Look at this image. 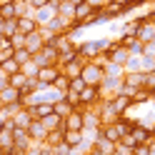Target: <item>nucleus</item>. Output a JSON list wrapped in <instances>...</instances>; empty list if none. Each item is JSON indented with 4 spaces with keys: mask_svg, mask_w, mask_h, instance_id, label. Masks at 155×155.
Listing matches in <instances>:
<instances>
[{
    "mask_svg": "<svg viewBox=\"0 0 155 155\" xmlns=\"http://www.w3.org/2000/svg\"><path fill=\"white\" fill-rule=\"evenodd\" d=\"M0 155H3V153H0Z\"/></svg>",
    "mask_w": 155,
    "mask_h": 155,
    "instance_id": "obj_55",
    "label": "nucleus"
},
{
    "mask_svg": "<svg viewBox=\"0 0 155 155\" xmlns=\"http://www.w3.org/2000/svg\"><path fill=\"white\" fill-rule=\"evenodd\" d=\"M130 155H150V145H135Z\"/></svg>",
    "mask_w": 155,
    "mask_h": 155,
    "instance_id": "obj_46",
    "label": "nucleus"
},
{
    "mask_svg": "<svg viewBox=\"0 0 155 155\" xmlns=\"http://www.w3.org/2000/svg\"><path fill=\"white\" fill-rule=\"evenodd\" d=\"M18 30H20L23 35H30L38 30V23H35V18L30 15H25V18H18Z\"/></svg>",
    "mask_w": 155,
    "mask_h": 155,
    "instance_id": "obj_20",
    "label": "nucleus"
},
{
    "mask_svg": "<svg viewBox=\"0 0 155 155\" xmlns=\"http://www.w3.org/2000/svg\"><path fill=\"white\" fill-rule=\"evenodd\" d=\"M113 155H130V150L128 148H123V145H118V148H115V153Z\"/></svg>",
    "mask_w": 155,
    "mask_h": 155,
    "instance_id": "obj_50",
    "label": "nucleus"
},
{
    "mask_svg": "<svg viewBox=\"0 0 155 155\" xmlns=\"http://www.w3.org/2000/svg\"><path fill=\"white\" fill-rule=\"evenodd\" d=\"M63 98H65L68 103H70L73 108H83V105H80V93H75V90H68V93L63 95Z\"/></svg>",
    "mask_w": 155,
    "mask_h": 155,
    "instance_id": "obj_38",
    "label": "nucleus"
},
{
    "mask_svg": "<svg viewBox=\"0 0 155 155\" xmlns=\"http://www.w3.org/2000/svg\"><path fill=\"white\" fill-rule=\"evenodd\" d=\"M58 48L55 45H43V50L40 53H35L33 55V60L40 65V68H45V65H58Z\"/></svg>",
    "mask_w": 155,
    "mask_h": 155,
    "instance_id": "obj_2",
    "label": "nucleus"
},
{
    "mask_svg": "<svg viewBox=\"0 0 155 155\" xmlns=\"http://www.w3.org/2000/svg\"><path fill=\"white\" fill-rule=\"evenodd\" d=\"M58 15V8L55 5H43V8H35V13H33V18H35V23H38V28L40 25H50V20Z\"/></svg>",
    "mask_w": 155,
    "mask_h": 155,
    "instance_id": "obj_8",
    "label": "nucleus"
},
{
    "mask_svg": "<svg viewBox=\"0 0 155 155\" xmlns=\"http://www.w3.org/2000/svg\"><path fill=\"white\" fill-rule=\"evenodd\" d=\"M68 3H73V5H80V3H85V0H68Z\"/></svg>",
    "mask_w": 155,
    "mask_h": 155,
    "instance_id": "obj_53",
    "label": "nucleus"
},
{
    "mask_svg": "<svg viewBox=\"0 0 155 155\" xmlns=\"http://www.w3.org/2000/svg\"><path fill=\"white\" fill-rule=\"evenodd\" d=\"M150 100H153V90H145V88H140L138 93L133 95V105H145Z\"/></svg>",
    "mask_w": 155,
    "mask_h": 155,
    "instance_id": "obj_29",
    "label": "nucleus"
},
{
    "mask_svg": "<svg viewBox=\"0 0 155 155\" xmlns=\"http://www.w3.org/2000/svg\"><path fill=\"white\" fill-rule=\"evenodd\" d=\"M40 123L45 125L48 130H58V128H65V125H63V118H60L58 113H50V115H48V118H43Z\"/></svg>",
    "mask_w": 155,
    "mask_h": 155,
    "instance_id": "obj_24",
    "label": "nucleus"
},
{
    "mask_svg": "<svg viewBox=\"0 0 155 155\" xmlns=\"http://www.w3.org/2000/svg\"><path fill=\"white\" fill-rule=\"evenodd\" d=\"M83 128H103L98 108H83Z\"/></svg>",
    "mask_w": 155,
    "mask_h": 155,
    "instance_id": "obj_14",
    "label": "nucleus"
},
{
    "mask_svg": "<svg viewBox=\"0 0 155 155\" xmlns=\"http://www.w3.org/2000/svg\"><path fill=\"white\" fill-rule=\"evenodd\" d=\"M65 130H83V108H75L68 118H63Z\"/></svg>",
    "mask_w": 155,
    "mask_h": 155,
    "instance_id": "obj_11",
    "label": "nucleus"
},
{
    "mask_svg": "<svg viewBox=\"0 0 155 155\" xmlns=\"http://www.w3.org/2000/svg\"><path fill=\"white\" fill-rule=\"evenodd\" d=\"M0 68H3V73H5L8 78H10V75H15L18 70H20V63L10 58V60H3V63H0Z\"/></svg>",
    "mask_w": 155,
    "mask_h": 155,
    "instance_id": "obj_31",
    "label": "nucleus"
},
{
    "mask_svg": "<svg viewBox=\"0 0 155 155\" xmlns=\"http://www.w3.org/2000/svg\"><path fill=\"white\" fill-rule=\"evenodd\" d=\"M103 70H105V75H110V78H123V75H125V68L118 65V63H108Z\"/></svg>",
    "mask_w": 155,
    "mask_h": 155,
    "instance_id": "obj_32",
    "label": "nucleus"
},
{
    "mask_svg": "<svg viewBox=\"0 0 155 155\" xmlns=\"http://www.w3.org/2000/svg\"><path fill=\"white\" fill-rule=\"evenodd\" d=\"M53 110H55L58 115H60V118H68V115H70L75 108H73V105H70V103H68V100L63 98V100H58V103L53 105Z\"/></svg>",
    "mask_w": 155,
    "mask_h": 155,
    "instance_id": "obj_27",
    "label": "nucleus"
},
{
    "mask_svg": "<svg viewBox=\"0 0 155 155\" xmlns=\"http://www.w3.org/2000/svg\"><path fill=\"white\" fill-rule=\"evenodd\" d=\"M43 45H45V40L40 38V33L35 30V33H30V35L25 38V45H23V48H25L30 55H35V53H40V50H43Z\"/></svg>",
    "mask_w": 155,
    "mask_h": 155,
    "instance_id": "obj_15",
    "label": "nucleus"
},
{
    "mask_svg": "<svg viewBox=\"0 0 155 155\" xmlns=\"http://www.w3.org/2000/svg\"><path fill=\"white\" fill-rule=\"evenodd\" d=\"M30 58H33V55L28 53L25 48H15V55H13V60H18V63L23 65V63H28V60H30Z\"/></svg>",
    "mask_w": 155,
    "mask_h": 155,
    "instance_id": "obj_39",
    "label": "nucleus"
},
{
    "mask_svg": "<svg viewBox=\"0 0 155 155\" xmlns=\"http://www.w3.org/2000/svg\"><path fill=\"white\" fill-rule=\"evenodd\" d=\"M85 3H88L93 10H103V8L108 5V0H85Z\"/></svg>",
    "mask_w": 155,
    "mask_h": 155,
    "instance_id": "obj_47",
    "label": "nucleus"
},
{
    "mask_svg": "<svg viewBox=\"0 0 155 155\" xmlns=\"http://www.w3.org/2000/svg\"><path fill=\"white\" fill-rule=\"evenodd\" d=\"M63 140L70 145V148H78V145H83V143H85V140H83V130H65Z\"/></svg>",
    "mask_w": 155,
    "mask_h": 155,
    "instance_id": "obj_22",
    "label": "nucleus"
},
{
    "mask_svg": "<svg viewBox=\"0 0 155 155\" xmlns=\"http://www.w3.org/2000/svg\"><path fill=\"white\" fill-rule=\"evenodd\" d=\"M50 150H53V155H70V145H68V143L63 140V143H58V145H53Z\"/></svg>",
    "mask_w": 155,
    "mask_h": 155,
    "instance_id": "obj_41",
    "label": "nucleus"
},
{
    "mask_svg": "<svg viewBox=\"0 0 155 155\" xmlns=\"http://www.w3.org/2000/svg\"><path fill=\"white\" fill-rule=\"evenodd\" d=\"M28 3H30L33 8H43V5H48V3H50V0H28Z\"/></svg>",
    "mask_w": 155,
    "mask_h": 155,
    "instance_id": "obj_49",
    "label": "nucleus"
},
{
    "mask_svg": "<svg viewBox=\"0 0 155 155\" xmlns=\"http://www.w3.org/2000/svg\"><path fill=\"white\" fill-rule=\"evenodd\" d=\"M130 135L135 138V143H138V145H150V140H153V133L145 128V125H140V123H135V125H133Z\"/></svg>",
    "mask_w": 155,
    "mask_h": 155,
    "instance_id": "obj_12",
    "label": "nucleus"
},
{
    "mask_svg": "<svg viewBox=\"0 0 155 155\" xmlns=\"http://www.w3.org/2000/svg\"><path fill=\"white\" fill-rule=\"evenodd\" d=\"M20 70H23L28 78H38V73H40V65H38V63L33 60V58H30L28 63H23V65H20Z\"/></svg>",
    "mask_w": 155,
    "mask_h": 155,
    "instance_id": "obj_30",
    "label": "nucleus"
},
{
    "mask_svg": "<svg viewBox=\"0 0 155 155\" xmlns=\"http://www.w3.org/2000/svg\"><path fill=\"white\" fill-rule=\"evenodd\" d=\"M28 135H30L33 143H45V135H48V128L40 123V120H33L28 125Z\"/></svg>",
    "mask_w": 155,
    "mask_h": 155,
    "instance_id": "obj_13",
    "label": "nucleus"
},
{
    "mask_svg": "<svg viewBox=\"0 0 155 155\" xmlns=\"http://www.w3.org/2000/svg\"><path fill=\"white\" fill-rule=\"evenodd\" d=\"M63 135H65V128H58V130H48V135H45V145H48V148H53V145L63 143Z\"/></svg>",
    "mask_w": 155,
    "mask_h": 155,
    "instance_id": "obj_25",
    "label": "nucleus"
},
{
    "mask_svg": "<svg viewBox=\"0 0 155 155\" xmlns=\"http://www.w3.org/2000/svg\"><path fill=\"white\" fill-rule=\"evenodd\" d=\"M135 23H138V20H135ZM135 38H138L143 45L150 43V40H155V18H153V20H143V23H138Z\"/></svg>",
    "mask_w": 155,
    "mask_h": 155,
    "instance_id": "obj_7",
    "label": "nucleus"
},
{
    "mask_svg": "<svg viewBox=\"0 0 155 155\" xmlns=\"http://www.w3.org/2000/svg\"><path fill=\"white\" fill-rule=\"evenodd\" d=\"M0 18H3V20H10V18H15V0L0 5Z\"/></svg>",
    "mask_w": 155,
    "mask_h": 155,
    "instance_id": "obj_33",
    "label": "nucleus"
},
{
    "mask_svg": "<svg viewBox=\"0 0 155 155\" xmlns=\"http://www.w3.org/2000/svg\"><path fill=\"white\" fill-rule=\"evenodd\" d=\"M25 80H28V75H25L23 70H18L15 75H10V78H8V83H10L13 88H18V90H20L23 85H25Z\"/></svg>",
    "mask_w": 155,
    "mask_h": 155,
    "instance_id": "obj_36",
    "label": "nucleus"
},
{
    "mask_svg": "<svg viewBox=\"0 0 155 155\" xmlns=\"http://www.w3.org/2000/svg\"><path fill=\"white\" fill-rule=\"evenodd\" d=\"M53 45L58 48V53H65V50H73V48H78V45L73 43V38H70V35H55Z\"/></svg>",
    "mask_w": 155,
    "mask_h": 155,
    "instance_id": "obj_21",
    "label": "nucleus"
},
{
    "mask_svg": "<svg viewBox=\"0 0 155 155\" xmlns=\"http://www.w3.org/2000/svg\"><path fill=\"white\" fill-rule=\"evenodd\" d=\"M13 140H15V150H18V153H25V150L33 145L28 130H23V128H13Z\"/></svg>",
    "mask_w": 155,
    "mask_h": 155,
    "instance_id": "obj_10",
    "label": "nucleus"
},
{
    "mask_svg": "<svg viewBox=\"0 0 155 155\" xmlns=\"http://www.w3.org/2000/svg\"><path fill=\"white\" fill-rule=\"evenodd\" d=\"M58 75H60V65H45V68H40V73H38V85H40V88H48V85L55 83Z\"/></svg>",
    "mask_w": 155,
    "mask_h": 155,
    "instance_id": "obj_6",
    "label": "nucleus"
},
{
    "mask_svg": "<svg viewBox=\"0 0 155 155\" xmlns=\"http://www.w3.org/2000/svg\"><path fill=\"white\" fill-rule=\"evenodd\" d=\"M53 88H55V90H60V93H68V90H70V78H65V75L60 73V75L55 78Z\"/></svg>",
    "mask_w": 155,
    "mask_h": 155,
    "instance_id": "obj_35",
    "label": "nucleus"
},
{
    "mask_svg": "<svg viewBox=\"0 0 155 155\" xmlns=\"http://www.w3.org/2000/svg\"><path fill=\"white\" fill-rule=\"evenodd\" d=\"M155 70V58H150V55H140V73H153Z\"/></svg>",
    "mask_w": 155,
    "mask_h": 155,
    "instance_id": "obj_34",
    "label": "nucleus"
},
{
    "mask_svg": "<svg viewBox=\"0 0 155 155\" xmlns=\"http://www.w3.org/2000/svg\"><path fill=\"white\" fill-rule=\"evenodd\" d=\"M73 25H75V20H73V18H65V15H60V13H58L53 20H50V25H48V28H50L55 35H68V33L73 30Z\"/></svg>",
    "mask_w": 155,
    "mask_h": 155,
    "instance_id": "obj_5",
    "label": "nucleus"
},
{
    "mask_svg": "<svg viewBox=\"0 0 155 155\" xmlns=\"http://www.w3.org/2000/svg\"><path fill=\"white\" fill-rule=\"evenodd\" d=\"M28 110H30V115H33L35 120H43V118H48L50 113H55V110H53V105H48V103H33Z\"/></svg>",
    "mask_w": 155,
    "mask_h": 155,
    "instance_id": "obj_19",
    "label": "nucleus"
},
{
    "mask_svg": "<svg viewBox=\"0 0 155 155\" xmlns=\"http://www.w3.org/2000/svg\"><path fill=\"white\" fill-rule=\"evenodd\" d=\"M25 38H28V35H23L20 30H18L15 35H10V45H13V48H23V45H25Z\"/></svg>",
    "mask_w": 155,
    "mask_h": 155,
    "instance_id": "obj_44",
    "label": "nucleus"
},
{
    "mask_svg": "<svg viewBox=\"0 0 155 155\" xmlns=\"http://www.w3.org/2000/svg\"><path fill=\"white\" fill-rule=\"evenodd\" d=\"M80 78L85 80V85H93V88H100V83H103V78H105V70L98 65V63H85V68H83V73H80Z\"/></svg>",
    "mask_w": 155,
    "mask_h": 155,
    "instance_id": "obj_1",
    "label": "nucleus"
},
{
    "mask_svg": "<svg viewBox=\"0 0 155 155\" xmlns=\"http://www.w3.org/2000/svg\"><path fill=\"white\" fill-rule=\"evenodd\" d=\"M153 95H155V88H153Z\"/></svg>",
    "mask_w": 155,
    "mask_h": 155,
    "instance_id": "obj_54",
    "label": "nucleus"
},
{
    "mask_svg": "<svg viewBox=\"0 0 155 155\" xmlns=\"http://www.w3.org/2000/svg\"><path fill=\"white\" fill-rule=\"evenodd\" d=\"M120 90H123V78H110V75L103 78V83H100V95H103V100L118 95Z\"/></svg>",
    "mask_w": 155,
    "mask_h": 155,
    "instance_id": "obj_3",
    "label": "nucleus"
},
{
    "mask_svg": "<svg viewBox=\"0 0 155 155\" xmlns=\"http://www.w3.org/2000/svg\"><path fill=\"white\" fill-rule=\"evenodd\" d=\"M58 13H60V15H65V18H73V13H75V5L65 0V3H60V5H58Z\"/></svg>",
    "mask_w": 155,
    "mask_h": 155,
    "instance_id": "obj_40",
    "label": "nucleus"
},
{
    "mask_svg": "<svg viewBox=\"0 0 155 155\" xmlns=\"http://www.w3.org/2000/svg\"><path fill=\"white\" fill-rule=\"evenodd\" d=\"M8 43H10V38H5V35H3V33H0V48H5V45H8Z\"/></svg>",
    "mask_w": 155,
    "mask_h": 155,
    "instance_id": "obj_52",
    "label": "nucleus"
},
{
    "mask_svg": "<svg viewBox=\"0 0 155 155\" xmlns=\"http://www.w3.org/2000/svg\"><path fill=\"white\" fill-rule=\"evenodd\" d=\"M115 148H118V143H113V140H105L103 135L98 140H95V145H93V150L98 153V155H113L115 153Z\"/></svg>",
    "mask_w": 155,
    "mask_h": 155,
    "instance_id": "obj_18",
    "label": "nucleus"
},
{
    "mask_svg": "<svg viewBox=\"0 0 155 155\" xmlns=\"http://www.w3.org/2000/svg\"><path fill=\"white\" fill-rule=\"evenodd\" d=\"M103 138H105V140L118 143V140H120V128H118V123H113V125H103Z\"/></svg>",
    "mask_w": 155,
    "mask_h": 155,
    "instance_id": "obj_26",
    "label": "nucleus"
},
{
    "mask_svg": "<svg viewBox=\"0 0 155 155\" xmlns=\"http://www.w3.org/2000/svg\"><path fill=\"white\" fill-rule=\"evenodd\" d=\"M145 55H150V58H155V40H150V43H145Z\"/></svg>",
    "mask_w": 155,
    "mask_h": 155,
    "instance_id": "obj_48",
    "label": "nucleus"
},
{
    "mask_svg": "<svg viewBox=\"0 0 155 155\" xmlns=\"http://www.w3.org/2000/svg\"><path fill=\"white\" fill-rule=\"evenodd\" d=\"M123 68H125V73H138L140 70V55H130Z\"/></svg>",
    "mask_w": 155,
    "mask_h": 155,
    "instance_id": "obj_37",
    "label": "nucleus"
},
{
    "mask_svg": "<svg viewBox=\"0 0 155 155\" xmlns=\"http://www.w3.org/2000/svg\"><path fill=\"white\" fill-rule=\"evenodd\" d=\"M13 55H15V48H13L10 43H8L5 48H0V63H3V60H10Z\"/></svg>",
    "mask_w": 155,
    "mask_h": 155,
    "instance_id": "obj_42",
    "label": "nucleus"
},
{
    "mask_svg": "<svg viewBox=\"0 0 155 155\" xmlns=\"http://www.w3.org/2000/svg\"><path fill=\"white\" fill-rule=\"evenodd\" d=\"M13 123H15V128H23V130H28V125H30L35 118H33V115H30V110H28L25 108V105H23V108L20 110H18L15 115H13V118H10Z\"/></svg>",
    "mask_w": 155,
    "mask_h": 155,
    "instance_id": "obj_17",
    "label": "nucleus"
},
{
    "mask_svg": "<svg viewBox=\"0 0 155 155\" xmlns=\"http://www.w3.org/2000/svg\"><path fill=\"white\" fill-rule=\"evenodd\" d=\"M33 13H35V8L28 0H15V18H25V15L33 18Z\"/></svg>",
    "mask_w": 155,
    "mask_h": 155,
    "instance_id": "obj_23",
    "label": "nucleus"
},
{
    "mask_svg": "<svg viewBox=\"0 0 155 155\" xmlns=\"http://www.w3.org/2000/svg\"><path fill=\"white\" fill-rule=\"evenodd\" d=\"M118 145H123V148H128V150H133V148H135V145H138V143H135V138H133V135L128 133V135H123V138L118 140Z\"/></svg>",
    "mask_w": 155,
    "mask_h": 155,
    "instance_id": "obj_43",
    "label": "nucleus"
},
{
    "mask_svg": "<svg viewBox=\"0 0 155 155\" xmlns=\"http://www.w3.org/2000/svg\"><path fill=\"white\" fill-rule=\"evenodd\" d=\"M13 103H23V95L18 88H13V85H8V88L0 93V105H13Z\"/></svg>",
    "mask_w": 155,
    "mask_h": 155,
    "instance_id": "obj_16",
    "label": "nucleus"
},
{
    "mask_svg": "<svg viewBox=\"0 0 155 155\" xmlns=\"http://www.w3.org/2000/svg\"><path fill=\"white\" fill-rule=\"evenodd\" d=\"M38 155H53V150H50V148H48V145L43 143V148H40V153H38Z\"/></svg>",
    "mask_w": 155,
    "mask_h": 155,
    "instance_id": "obj_51",
    "label": "nucleus"
},
{
    "mask_svg": "<svg viewBox=\"0 0 155 155\" xmlns=\"http://www.w3.org/2000/svg\"><path fill=\"white\" fill-rule=\"evenodd\" d=\"M0 33H3L5 38H10L18 33V18H10V20H3V25H0Z\"/></svg>",
    "mask_w": 155,
    "mask_h": 155,
    "instance_id": "obj_28",
    "label": "nucleus"
},
{
    "mask_svg": "<svg viewBox=\"0 0 155 155\" xmlns=\"http://www.w3.org/2000/svg\"><path fill=\"white\" fill-rule=\"evenodd\" d=\"M105 100H110V105H113V110L118 113V115H128V110L133 108V100L128 98V95H123V93H118V95H113V98H105Z\"/></svg>",
    "mask_w": 155,
    "mask_h": 155,
    "instance_id": "obj_9",
    "label": "nucleus"
},
{
    "mask_svg": "<svg viewBox=\"0 0 155 155\" xmlns=\"http://www.w3.org/2000/svg\"><path fill=\"white\" fill-rule=\"evenodd\" d=\"M83 88H85V80H83V78H73V80H70V90L80 93Z\"/></svg>",
    "mask_w": 155,
    "mask_h": 155,
    "instance_id": "obj_45",
    "label": "nucleus"
},
{
    "mask_svg": "<svg viewBox=\"0 0 155 155\" xmlns=\"http://www.w3.org/2000/svg\"><path fill=\"white\" fill-rule=\"evenodd\" d=\"M103 95H100V88H93V85H85L80 90V105L83 108H95V105H100Z\"/></svg>",
    "mask_w": 155,
    "mask_h": 155,
    "instance_id": "obj_4",
    "label": "nucleus"
}]
</instances>
